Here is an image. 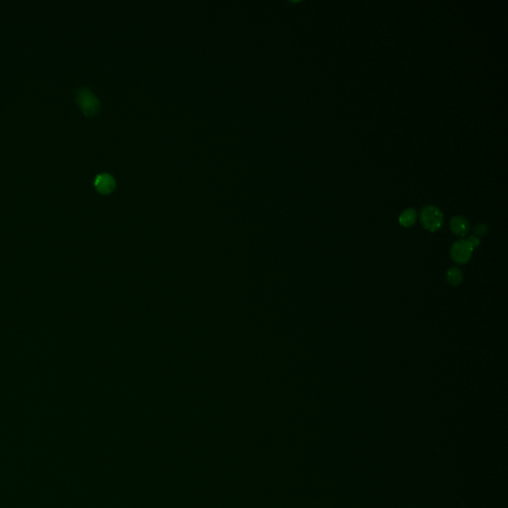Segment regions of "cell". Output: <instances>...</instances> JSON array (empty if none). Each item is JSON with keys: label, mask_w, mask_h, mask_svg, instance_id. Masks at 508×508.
Masks as SVG:
<instances>
[{"label": "cell", "mask_w": 508, "mask_h": 508, "mask_svg": "<svg viewBox=\"0 0 508 508\" xmlns=\"http://www.w3.org/2000/svg\"><path fill=\"white\" fill-rule=\"evenodd\" d=\"M75 100L85 116L94 117L100 112V101L87 86L80 87L75 91Z\"/></svg>", "instance_id": "obj_1"}, {"label": "cell", "mask_w": 508, "mask_h": 508, "mask_svg": "<svg viewBox=\"0 0 508 508\" xmlns=\"http://www.w3.org/2000/svg\"><path fill=\"white\" fill-rule=\"evenodd\" d=\"M420 220L424 228L430 232L441 229L444 221L443 213L435 206H426L421 211Z\"/></svg>", "instance_id": "obj_2"}, {"label": "cell", "mask_w": 508, "mask_h": 508, "mask_svg": "<svg viewBox=\"0 0 508 508\" xmlns=\"http://www.w3.org/2000/svg\"><path fill=\"white\" fill-rule=\"evenodd\" d=\"M474 249L468 241H458L451 248V258L458 264H466L473 256Z\"/></svg>", "instance_id": "obj_3"}, {"label": "cell", "mask_w": 508, "mask_h": 508, "mask_svg": "<svg viewBox=\"0 0 508 508\" xmlns=\"http://www.w3.org/2000/svg\"><path fill=\"white\" fill-rule=\"evenodd\" d=\"M94 187L102 195L111 194L116 188L115 179L108 173H100L94 178Z\"/></svg>", "instance_id": "obj_4"}, {"label": "cell", "mask_w": 508, "mask_h": 508, "mask_svg": "<svg viewBox=\"0 0 508 508\" xmlns=\"http://www.w3.org/2000/svg\"><path fill=\"white\" fill-rule=\"evenodd\" d=\"M450 228H451V231L456 236L465 237L469 233L470 225H469V222L464 217L458 216L451 220Z\"/></svg>", "instance_id": "obj_5"}, {"label": "cell", "mask_w": 508, "mask_h": 508, "mask_svg": "<svg viewBox=\"0 0 508 508\" xmlns=\"http://www.w3.org/2000/svg\"><path fill=\"white\" fill-rule=\"evenodd\" d=\"M417 220V212L414 209L405 210L399 217V223L402 227L410 228L412 227Z\"/></svg>", "instance_id": "obj_6"}, {"label": "cell", "mask_w": 508, "mask_h": 508, "mask_svg": "<svg viewBox=\"0 0 508 508\" xmlns=\"http://www.w3.org/2000/svg\"><path fill=\"white\" fill-rule=\"evenodd\" d=\"M446 279L450 285L459 286L463 282V272L457 267H452L447 271Z\"/></svg>", "instance_id": "obj_7"}, {"label": "cell", "mask_w": 508, "mask_h": 508, "mask_svg": "<svg viewBox=\"0 0 508 508\" xmlns=\"http://www.w3.org/2000/svg\"><path fill=\"white\" fill-rule=\"evenodd\" d=\"M488 233V227L485 224H477L474 228V236L481 239V237L486 236Z\"/></svg>", "instance_id": "obj_8"}, {"label": "cell", "mask_w": 508, "mask_h": 508, "mask_svg": "<svg viewBox=\"0 0 508 508\" xmlns=\"http://www.w3.org/2000/svg\"><path fill=\"white\" fill-rule=\"evenodd\" d=\"M469 242V244L472 246L473 249H476V248H479L481 246V239L476 237V236H471L469 238V240H467Z\"/></svg>", "instance_id": "obj_9"}]
</instances>
